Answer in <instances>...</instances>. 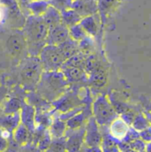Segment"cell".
Instances as JSON below:
<instances>
[{"label": "cell", "instance_id": "10", "mask_svg": "<svg viewBox=\"0 0 151 152\" xmlns=\"http://www.w3.org/2000/svg\"><path fill=\"white\" fill-rule=\"evenodd\" d=\"M71 8L83 18L98 12L97 0H74Z\"/></svg>", "mask_w": 151, "mask_h": 152}, {"label": "cell", "instance_id": "4", "mask_svg": "<svg viewBox=\"0 0 151 152\" xmlns=\"http://www.w3.org/2000/svg\"><path fill=\"white\" fill-rule=\"evenodd\" d=\"M67 83L68 81L61 71H46V73L42 74L38 85H42V89H40V91L42 96H44L43 97L50 96V95H54L56 97L65 89Z\"/></svg>", "mask_w": 151, "mask_h": 152}, {"label": "cell", "instance_id": "6", "mask_svg": "<svg viewBox=\"0 0 151 152\" xmlns=\"http://www.w3.org/2000/svg\"><path fill=\"white\" fill-rule=\"evenodd\" d=\"M103 135L101 133L100 126L96 121L95 118L91 116L85 125V136H84V147L97 148L100 147Z\"/></svg>", "mask_w": 151, "mask_h": 152}, {"label": "cell", "instance_id": "22", "mask_svg": "<svg viewBox=\"0 0 151 152\" xmlns=\"http://www.w3.org/2000/svg\"><path fill=\"white\" fill-rule=\"evenodd\" d=\"M108 98L112 104V105L113 106L114 110L117 112V113L118 115H121L122 113L132 110L133 107L132 105H129L126 102H125L124 100L120 99L119 96H117L116 92H111L108 96Z\"/></svg>", "mask_w": 151, "mask_h": 152}, {"label": "cell", "instance_id": "23", "mask_svg": "<svg viewBox=\"0 0 151 152\" xmlns=\"http://www.w3.org/2000/svg\"><path fill=\"white\" fill-rule=\"evenodd\" d=\"M58 46L60 49V50H61L62 54L64 55V57L66 58V59H68L69 58H71L72 56L75 55L76 53H78L80 51L78 42L73 40L72 38H68L66 41H65L64 42H62L61 44H59Z\"/></svg>", "mask_w": 151, "mask_h": 152}, {"label": "cell", "instance_id": "8", "mask_svg": "<svg viewBox=\"0 0 151 152\" xmlns=\"http://www.w3.org/2000/svg\"><path fill=\"white\" fill-rule=\"evenodd\" d=\"M71 133H66L65 134L66 140V151L76 152L80 151L84 144V136H85V126L77 128V129H68Z\"/></svg>", "mask_w": 151, "mask_h": 152}, {"label": "cell", "instance_id": "20", "mask_svg": "<svg viewBox=\"0 0 151 152\" xmlns=\"http://www.w3.org/2000/svg\"><path fill=\"white\" fill-rule=\"evenodd\" d=\"M66 130H67L66 122L59 118L54 119L49 127V132H50L52 139L60 138V137L65 136Z\"/></svg>", "mask_w": 151, "mask_h": 152}, {"label": "cell", "instance_id": "13", "mask_svg": "<svg viewBox=\"0 0 151 152\" xmlns=\"http://www.w3.org/2000/svg\"><path fill=\"white\" fill-rule=\"evenodd\" d=\"M36 109L29 104H23L20 110V123H22L31 133H35L36 131Z\"/></svg>", "mask_w": 151, "mask_h": 152}, {"label": "cell", "instance_id": "28", "mask_svg": "<svg viewBox=\"0 0 151 152\" xmlns=\"http://www.w3.org/2000/svg\"><path fill=\"white\" fill-rule=\"evenodd\" d=\"M150 124L147 118V117L144 115L143 112L142 111H140L138 112L137 114L135 115L134 117V119L131 125L132 127H133L135 130H137L138 132L143 130L144 128H146L147 126H149Z\"/></svg>", "mask_w": 151, "mask_h": 152}, {"label": "cell", "instance_id": "5", "mask_svg": "<svg viewBox=\"0 0 151 152\" xmlns=\"http://www.w3.org/2000/svg\"><path fill=\"white\" fill-rule=\"evenodd\" d=\"M39 58L45 71H59L66 62V58L62 54L58 45L45 44L42 49Z\"/></svg>", "mask_w": 151, "mask_h": 152}, {"label": "cell", "instance_id": "14", "mask_svg": "<svg viewBox=\"0 0 151 152\" xmlns=\"http://www.w3.org/2000/svg\"><path fill=\"white\" fill-rule=\"evenodd\" d=\"M130 126H129L120 117H117L109 125V131L110 134L112 135V137L117 141L118 143L125 138L127 132L129 131Z\"/></svg>", "mask_w": 151, "mask_h": 152}, {"label": "cell", "instance_id": "33", "mask_svg": "<svg viewBox=\"0 0 151 152\" xmlns=\"http://www.w3.org/2000/svg\"><path fill=\"white\" fill-rule=\"evenodd\" d=\"M50 5L57 8L58 11H64L71 8L74 0H47Z\"/></svg>", "mask_w": 151, "mask_h": 152}, {"label": "cell", "instance_id": "12", "mask_svg": "<svg viewBox=\"0 0 151 152\" xmlns=\"http://www.w3.org/2000/svg\"><path fill=\"white\" fill-rule=\"evenodd\" d=\"M108 80V75L105 68L100 63L97 65L88 75V81L95 88H100L106 85Z\"/></svg>", "mask_w": 151, "mask_h": 152}, {"label": "cell", "instance_id": "39", "mask_svg": "<svg viewBox=\"0 0 151 152\" xmlns=\"http://www.w3.org/2000/svg\"><path fill=\"white\" fill-rule=\"evenodd\" d=\"M143 106H144V109L150 112L151 113V101H144L143 102Z\"/></svg>", "mask_w": 151, "mask_h": 152}, {"label": "cell", "instance_id": "24", "mask_svg": "<svg viewBox=\"0 0 151 152\" xmlns=\"http://www.w3.org/2000/svg\"><path fill=\"white\" fill-rule=\"evenodd\" d=\"M50 4L47 0H30L28 4V9L31 14L42 16L49 8Z\"/></svg>", "mask_w": 151, "mask_h": 152}, {"label": "cell", "instance_id": "30", "mask_svg": "<svg viewBox=\"0 0 151 152\" xmlns=\"http://www.w3.org/2000/svg\"><path fill=\"white\" fill-rule=\"evenodd\" d=\"M115 0H97L98 4V13L100 15L101 20L105 19L107 13L110 12L113 6Z\"/></svg>", "mask_w": 151, "mask_h": 152}, {"label": "cell", "instance_id": "9", "mask_svg": "<svg viewBox=\"0 0 151 152\" xmlns=\"http://www.w3.org/2000/svg\"><path fill=\"white\" fill-rule=\"evenodd\" d=\"M69 36V28L65 26L63 23L49 29L48 36L46 39V44L59 45L66 41Z\"/></svg>", "mask_w": 151, "mask_h": 152}, {"label": "cell", "instance_id": "15", "mask_svg": "<svg viewBox=\"0 0 151 152\" xmlns=\"http://www.w3.org/2000/svg\"><path fill=\"white\" fill-rule=\"evenodd\" d=\"M101 133L103 135L102 142L100 148L102 151L104 152H117L119 151L117 146V141L112 137L109 131V126H100Z\"/></svg>", "mask_w": 151, "mask_h": 152}, {"label": "cell", "instance_id": "34", "mask_svg": "<svg viewBox=\"0 0 151 152\" xmlns=\"http://www.w3.org/2000/svg\"><path fill=\"white\" fill-rule=\"evenodd\" d=\"M128 144H129V147H130L132 151L143 152L146 150V144L147 143L143 140H142L141 138H137V139L132 141L131 142H129Z\"/></svg>", "mask_w": 151, "mask_h": 152}, {"label": "cell", "instance_id": "35", "mask_svg": "<svg viewBox=\"0 0 151 152\" xmlns=\"http://www.w3.org/2000/svg\"><path fill=\"white\" fill-rule=\"evenodd\" d=\"M137 138H140V134L137 130H135L133 127L130 126L129 128V131L127 132L126 135L125 136V138L121 141L122 142H125V143H129L131 142L132 141L137 139Z\"/></svg>", "mask_w": 151, "mask_h": 152}, {"label": "cell", "instance_id": "38", "mask_svg": "<svg viewBox=\"0 0 151 152\" xmlns=\"http://www.w3.org/2000/svg\"><path fill=\"white\" fill-rule=\"evenodd\" d=\"M5 139L6 138L3 137L2 135L0 136V151H4L7 147V141Z\"/></svg>", "mask_w": 151, "mask_h": 152}, {"label": "cell", "instance_id": "31", "mask_svg": "<svg viewBox=\"0 0 151 152\" xmlns=\"http://www.w3.org/2000/svg\"><path fill=\"white\" fill-rule=\"evenodd\" d=\"M69 36H70V38H72L73 40H74L76 42H80L83 38L86 37L88 34L86 33L84 28L80 26V24L78 23L69 28Z\"/></svg>", "mask_w": 151, "mask_h": 152}, {"label": "cell", "instance_id": "41", "mask_svg": "<svg viewBox=\"0 0 151 152\" xmlns=\"http://www.w3.org/2000/svg\"><path fill=\"white\" fill-rule=\"evenodd\" d=\"M4 7L0 5V22H2V20H4V11H3Z\"/></svg>", "mask_w": 151, "mask_h": 152}, {"label": "cell", "instance_id": "21", "mask_svg": "<svg viewBox=\"0 0 151 152\" xmlns=\"http://www.w3.org/2000/svg\"><path fill=\"white\" fill-rule=\"evenodd\" d=\"M60 13H61L62 23L65 26H66L67 28H70L74 25L80 23V21L82 19V17L73 8H69V9H66L64 11H61Z\"/></svg>", "mask_w": 151, "mask_h": 152}, {"label": "cell", "instance_id": "40", "mask_svg": "<svg viewBox=\"0 0 151 152\" xmlns=\"http://www.w3.org/2000/svg\"><path fill=\"white\" fill-rule=\"evenodd\" d=\"M142 112H143L144 115L147 117V118H148V120H149V122H150V124L151 126V113L149 112V111H147V110H145V109H143Z\"/></svg>", "mask_w": 151, "mask_h": 152}, {"label": "cell", "instance_id": "11", "mask_svg": "<svg viewBox=\"0 0 151 152\" xmlns=\"http://www.w3.org/2000/svg\"><path fill=\"white\" fill-rule=\"evenodd\" d=\"M101 21L102 20H101L100 15L97 12L94 15L83 17L81 20L80 21V24L88 36L96 37L99 33Z\"/></svg>", "mask_w": 151, "mask_h": 152}, {"label": "cell", "instance_id": "18", "mask_svg": "<svg viewBox=\"0 0 151 152\" xmlns=\"http://www.w3.org/2000/svg\"><path fill=\"white\" fill-rule=\"evenodd\" d=\"M42 18L49 29L62 23L60 11L51 5H50L47 11L42 15Z\"/></svg>", "mask_w": 151, "mask_h": 152}, {"label": "cell", "instance_id": "19", "mask_svg": "<svg viewBox=\"0 0 151 152\" xmlns=\"http://www.w3.org/2000/svg\"><path fill=\"white\" fill-rule=\"evenodd\" d=\"M32 134L28 127H26L22 123H20L19 126L13 130L12 135L14 141L20 144V145H25L27 144L30 139H32Z\"/></svg>", "mask_w": 151, "mask_h": 152}, {"label": "cell", "instance_id": "2", "mask_svg": "<svg viewBox=\"0 0 151 152\" xmlns=\"http://www.w3.org/2000/svg\"><path fill=\"white\" fill-rule=\"evenodd\" d=\"M43 66L39 57L29 56L23 63L20 71L21 81L29 91H33L37 88L43 74Z\"/></svg>", "mask_w": 151, "mask_h": 152}, {"label": "cell", "instance_id": "25", "mask_svg": "<svg viewBox=\"0 0 151 152\" xmlns=\"http://www.w3.org/2000/svg\"><path fill=\"white\" fill-rule=\"evenodd\" d=\"M78 45H79L80 52L83 53L86 56L94 54L96 50V43H95L94 37L88 35L85 38H83L81 41L78 42Z\"/></svg>", "mask_w": 151, "mask_h": 152}, {"label": "cell", "instance_id": "37", "mask_svg": "<svg viewBox=\"0 0 151 152\" xmlns=\"http://www.w3.org/2000/svg\"><path fill=\"white\" fill-rule=\"evenodd\" d=\"M140 134V138L142 140H143L146 143L151 142V126L150 125L149 126H147L146 128H144L143 130L139 132Z\"/></svg>", "mask_w": 151, "mask_h": 152}, {"label": "cell", "instance_id": "26", "mask_svg": "<svg viewBox=\"0 0 151 152\" xmlns=\"http://www.w3.org/2000/svg\"><path fill=\"white\" fill-rule=\"evenodd\" d=\"M0 5L3 6L7 12L9 16L14 20L18 16H20V7L17 0H0Z\"/></svg>", "mask_w": 151, "mask_h": 152}, {"label": "cell", "instance_id": "29", "mask_svg": "<svg viewBox=\"0 0 151 152\" xmlns=\"http://www.w3.org/2000/svg\"><path fill=\"white\" fill-rule=\"evenodd\" d=\"M23 104L21 101L18 98H11L4 104V113L12 114L18 113L21 110Z\"/></svg>", "mask_w": 151, "mask_h": 152}, {"label": "cell", "instance_id": "16", "mask_svg": "<svg viewBox=\"0 0 151 152\" xmlns=\"http://www.w3.org/2000/svg\"><path fill=\"white\" fill-rule=\"evenodd\" d=\"M60 71L63 73L65 78L68 82H80L83 80H88V75L83 68L76 66L62 67Z\"/></svg>", "mask_w": 151, "mask_h": 152}, {"label": "cell", "instance_id": "32", "mask_svg": "<svg viewBox=\"0 0 151 152\" xmlns=\"http://www.w3.org/2000/svg\"><path fill=\"white\" fill-rule=\"evenodd\" d=\"M66 136L52 139L51 143H50V147L48 148L47 151H66Z\"/></svg>", "mask_w": 151, "mask_h": 152}, {"label": "cell", "instance_id": "27", "mask_svg": "<svg viewBox=\"0 0 151 152\" xmlns=\"http://www.w3.org/2000/svg\"><path fill=\"white\" fill-rule=\"evenodd\" d=\"M28 104L33 105L36 110H41V111H45V108L48 106L47 101L42 97V96L38 95L36 93L31 91L29 95L28 96Z\"/></svg>", "mask_w": 151, "mask_h": 152}, {"label": "cell", "instance_id": "1", "mask_svg": "<svg viewBox=\"0 0 151 152\" xmlns=\"http://www.w3.org/2000/svg\"><path fill=\"white\" fill-rule=\"evenodd\" d=\"M22 32L27 40L28 55L38 57L42 49L46 44L49 32V28L42 16L30 14L25 20Z\"/></svg>", "mask_w": 151, "mask_h": 152}, {"label": "cell", "instance_id": "36", "mask_svg": "<svg viewBox=\"0 0 151 152\" xmlns=\"http://www.w3.org/2000/svg\"><path fill=\"white\" fill-rule=\"evenodd\" d=\"M139 112H140V111H139ZM136 114H137V113H136L134 110L132 109V110H129V111H127V112L122 113L121 115H119V117H120L123 120H125L129 126H131L132 123H133V119H134V117H135Z\"/></svg>", "mask_w": 151, "mask_h": 152}, {"label": "cell", "instance_id": "7", "mask_svg": "<svg viewBox=\"0 0 151 152\" xmlns=\"http://www.w3.org/2000/svg\"><path fill=\"white\" fill-rule=\"evenodd\" d=\"M6 49L13 58H22L25 53H28V43L23 32L11 35L6 42Z\"/></svg>", "mask_w": 151, "mask_h": 152}, {"label": "cell", "instance_id": "3", "mask_svg": "<svg viewBox=\"0 0 151 152\" xmlns=\"http://www.w3.org/2000/svg\"><path fill=\"white\" fill-rule=\"evenodd\" d=\"M91 109L92 116L99 126H109L115 118L119 117L105 95L98 96L93 101Z\"/></svg>", "mask_w": 151, "mask_h": 152}, {"label": "cell", "instance_id": "17", "mask_svg": "<svg viewBox=\"0 0 151 152\" xmlns=\"http://www.w3.org/2000/svg\"><path fill=\"white\" fill-rule=\"evenodd\" d=\"M20 123V111L12 114H5L0 116V128L3 131H6L10 134L19 126Z\"/></svg>", "mask_w": 151, "mask_h": 152}, {"label": "cell", "instance_id": "42", "mask_svg": "<svg viewBox=\"0 0 151 152\" xmlns=\"http://www.w3.org/2000/svg\"><path fill=\"white\" fill-rule=\"evenodd\" d=\"M145 151L151 152V142H147V144H146V150H145Z\"/></svg>", "mask_w": 151, "mask_h": 152}]
</instances>
